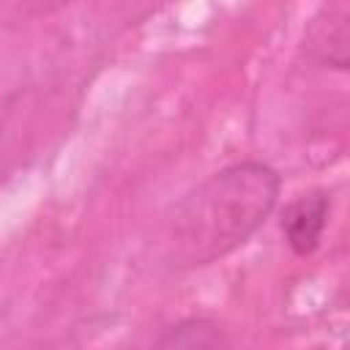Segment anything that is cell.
<instances>
[{"instance_id":"1","label":"cell","mask_w":350,"mask_h":350,"mask_svg":"<svg viewBox=\"0 0 350 350\" xmlns=\"http://www.w3.org/2000/svg\"><path fill=\"white\" fill-rule=\"evenodd\" d=\"M276 200L279 175L262 161H241L213 172L167 216V260L178 268H200L227 257L262 227Z\"/></svg>"},{"instance_id":"2","label":"cell","mask_w":350,"mask_h":350,"mask_svg":"<svg viewBox=\"0 0 350 350\" xmlns=\"http://www.w3.org/2000/svg\"><path fill=\"white\" fill-rule=\"evenodd\" d=\"M328 213H331V197L323 189L306 191L287 202L282 213V232L287 246L298 257H309L320 246V238L328 224Z\"/></svg>"},{"instance_id":"3","label":"cell","mask_w":350,"mask_h":350,"mask_svg":"<svg viewBox=\"0 0 350 350\" xmlns=\"http://www.w3.org/2000/svg\"><path fill=\"white\" fill-rule=\"evenodd\" d=\"M221 342L224 339H221V331L216 323L202 320V317H191V320H183V323L167 328L156 345L159 347H178V350H202V347H219Z\"/></svg>"}]
</instances>
